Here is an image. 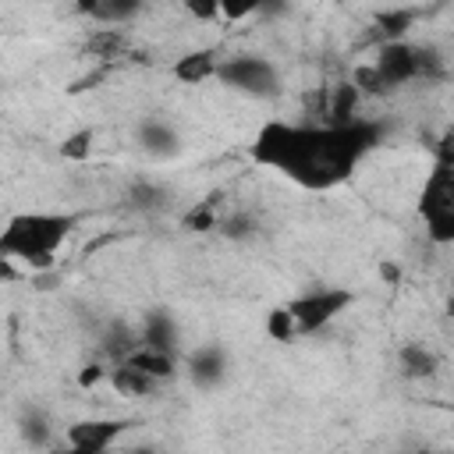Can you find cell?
<instances>
[{
	"instance_id": "1",
	"label": "cell",
	"mask_w": 454,
	"mask_h": 454,
	"mask_svg": "<svg viewBox=\"0 0 454 454\" xmlns=\"http://www.w3.org/2000/svg\"><path fill=\"white\" fill-rule=\"evenodd\" d=\"M383 135L387 124L376 117H358L351 124L266 121L255 131L248 156L305 192H330L355 177L358 163L383 142Z\"/></svg>"
},
{
	"instance_id": "2",
	"label": "cell",
	"mask_w": 454,
	"mask_h": 454,
	"mask_svg": "<svg viewBox=\"0 0 454 454\" xmlns=\"http://www.w3.org/2000/svg\"><path fill=\"white\" fill-rule=\"evenodd\" d=\"M82 223V213H57V209H28L14 213L0 231V255L4 262H21L28 270H50L64 241Z\"/></svg>"
},
{
	"instance_id": "3",
	"label": "cell",
	"mask_w": 454,
	"mask_h": 454,
	"mask_svg": "<svg viewBox=\"0 0 454 454\" xmlns=\"http://www.w3.org/2000/svg\"><path fill=\"white\" fill-rule=\"evenodd\" d=\"M415 213L433 245H454V128L440 138L429 174L419 188Z\"/></svg>"
},
{
	"instance_id": "4",
	"label": "cell",
	"mask_w": 454,
	"mask_h": 454,
	"mask_svg": "<svg viewBox=\"0 0 454 454\" xmlns=\"http://www.w3.org/2000/svg\"><path fill=\"white\" fill-rule=\"evenodd\" d=\"M372 67L380 71V78L390 92H397L401 85H411V82H443L447 78L443 53L429 43H411V39L376 46Z\"/></svg>"
},
{
	"instance_id": "5",
	"label": "cell",
	"mask_w": 454,
	"mask_h": 454,
	"mask_svg": "<svg viewBox=\"0 0 454 454\" xmlns=\"http://www.w3.org/2000/svg\"><path fill=\"white\" fill-rule=\"evenodd\" d=\"M216 82L231 92H241L248 99H277L280 96V71L270 57L259 53H234L223 57Z\"/></svg>"
},
{
	"instance_id": "6",
	"label": "cell",
	"mask_w": 454,
	"mask_h": 454,
	"mask_svg": "<svg viewBox=\"0 0 454 454\" xmlns=\"http://www.w3.org/2000/svg\"><path fill=\"white\" fill-rule=\"evenodd\" d=\"M351 301H355V294L348 287H309L287 301V312L298 326V337H305V333H319L326 323H333Z\"/></svg>"
},
{
	"instance_id": "7",
	"label": "cell",
	"mask_w": 454,
	"mask_h": 454,
	"mask_svg": "<svg viewBox=\"0 0 454 454\" xmlns=\"http://www.w3.org/2000/svg\"><path fill=\"white\" fill-rule=\"evenodd\" d=\"M135 422L131 419H78L64 429L67 447H82V450H99L106 454Z\"/></svg>"
},
{
	"instance_id": "8",
	"label": "cell",
	"mask_w": 454,
	"mask_h": 454,
	"mask_svg": "<svg viewBox=\"0 0 454 454\" xmlns=\"http://www.w3.org/2000/svg\"><path fill=\"white\" fill-rule=\"evenodd\" d=\"M227 351L220 344H202L188 355L184 369H188V380L199 387V390H216L223 380H227Z\"/></svg>"
},
{
	"instance_id": "9",
	"label": "cell",
	"mask_w": 454,
	"mask_h": 454,
	"mask_svg": "<svg viewBox=\"0 0 454 454\" xmlns=\"http://www.w3.org/2000/svg\"><path fill=\"white\" fill-rule=\"evenodd\" d=\"M220 64H223V57H220L213 46H202V50H188L184 57H177L174 67H170V74H174L177 82H184V85H202V82H209V78L216 82Z\"/></svg>"
},
{
	"instance_id": "10",
	"label": "cell",
	"mask_w": 454,
	"mask_h": 454,
	"mask_svg": "<svg viewBox=\"0 0 454 454\" xmlns=\"http://www.w3.org/2000/svg\"><path fill=\"white\" fill-rule=\"evenodd\" d=\"M138 340H142V348L177 355V323H174V316H170L167 309H149V312L142 316Z\"/></svg>"
},
{
	"instance_id": "11",
	"label": "cell",
	"mask_w": 454,
	"mask_h": 454,
	"mask_svg": "<svg viewBox=\"0 0 454 454\" xmlns=\"http://www.w3.org/2000/svg\"><path fill=\"white\" fill-rule=\"evenodd\" d=\"M138 145L153 156V160H167V156H174L177 153V145H181V135H177V128L174 124H167V121H160V117H145L142 124H138Z\"/></svg>"
},
{
	"instance_id": "12",
	"label": "cell",
	"mask_w": 454,
	"mask_h": 454,
	"mask_svg": "<svg viewBox=\"0 0 454 454\" xmlns=\"http://www.w3.org/2000/svg\"><path fill=\"white\" fill-rule=\"evenodd\" d=\"M78 14L99 21L103 28H121L142 14V4L138 0H92V4H78Z\"/></svg>"
},
{
	"instance_id": "13",
	"label": "cell",
	"mask_w": 454,
	"mask_h": 454,
	"mask_svg": "<svg viewBox=\"0 0 454 454\" xmlns=\"http://www.w3.org/2000/svg\"><path fill=\"white\" fill-rule=\"evenodd\" d=\"M362 99H365V96H362L351 82L333 85L330 96H326V106H323L326 124H351V121H358V103H362Z\"/></svg>"
},
{
	"instance_id": "14",
	"label": "cell",
	"mask_w": 454,
	"mask_h": 454,
	"mask_svg": "<svg viewBox=\"0 0 454 454\" xmlns=\"http://www.w3.org/2000/svg\"><path fill=\"white\" fill-rule=\"evenodd\" d=\"M103 355L114 362V365H121V362H128L138 348H142V340H138V330H131L128 323H121V319H114L110 326H106V333H103Z\"/></svg>"
},
{
	"instance_id": "15",
	"label": "cell",
	"mask_w": 454,
	"mask_h": 454,
	"mask_svg": "<svg viewBox=\"0 0 454 454\" xmlns=\"http://www.w3.org/2000/svg\"><path fill=\"white\" fill-rule=\"evenodd\" d=\"M422 18V7H390V11H376L372 14V25L380 28V46L383 43H397L404 39V32Z\"/></svg>"
},
{
	"instance_id": "16",
	"label": "cell",
	"mask_w": 454,
	"mask_h": 454,
	"mask_svg": "<svg viewBox=\"0 0 454 454\" xmlns=\"http://www.w3.org/2000/svg\"><path fill=\"white\" fill-rule=\"evenodd\" d=\"M397 362H401V372L411 376V380H429L440 369V358L426 344H415V340H408V344L397 348Z\"/></svg>"
},
{
	"instance_id": "17",
	"label": "cell",
	"mask_w": 454,
	"mask_h": 454,
	"mask_svg": "<svg viewBox=\"0 0 454 454\" xmlns=\"http://www.w3.org/2000/svg\"><path fill=\"white\" fill-rule=\"evenodd\" d=\"M106 380H110V387H114L117 394H124V397H149V394L160 387L153 376H145V372L131 369L128 362L110 365V369H106Z\"/></svg>"
},
{
	"instance_id": "18",
	"label": "cell",
	"mask_w": 454,
	"mask_h": 454,
	"mask_svg": "<svg viewBox=\"0 0 454 454\" xmlns=\"http://www.w3.org/2000/svg\"><path fill=\"white\" fill-rule=\"evenodd\" d=\"M128 365L138 369V372H145V376H153L156 383H163V380H170V376L177 372V355L153 351V348H138V351L128 358Z\"/></svg>"
},
{
	"instance_id": "19",
	"label": "cell",
	"mask_w": 454,
	"mask_h": 454,
	"mask_svg": "<svg viewBox=\"0 0 454 454\" xmlns=\"http://www.w3.org/2000/svg\"><path fill=\"white\" fill-rule=\"evenodd\" d=\"M128 206L138 209V213H163V209L170 206V192H167L163 184L142 177V181H135V184L128 188Z\"/></svg>"
},
{
	"instance_id": "20",
	"label": "cell",
	"mask_w": 454,
	"mask_h": 454,
	"mask_svg": "<svg viewBox=\"0 0 454 454\" xmlns=\"http://www.w3.org/2000/svg\"><path fill=\"white\" fill-rule=\"evenodd\" d=\"M18 426H21V436H25L28 447H50L53 443V422H50L46 411L25 408L21 419H18Z\"/></svg>"
},
{
	"instance_id": "21",
	"label": "cell",
	"mask_w": 454,
	"mask_h": 454,
	"mask_svg": "<svg viewBox=\"0 0 454 454\" xmlns=\"http://www.w3.org/2000/svg\"><path fill=\"white\" fill-rule=\"evenodd\" d=\"M85 50H89L92 57H99V60L117 57V53L124 50V28H96V32L89 35Z\"/></svg>"
},
{
	"instance_id": "22",
	"label": "cell",
	"mask_w": 454,
	"mask_h": 454,
	"mask_svg": "<svg viewBox=\"0 0 454 454\" xmlns=\"http://www.w3.org/2000/svg\"><path fill=\"white\" fill-rule=\"evenodd\" d=\"M351 85H355L362 96H372V99L390 96V89L383 85V78H380V71H376L372 64H358V67L351 71Z\"/></svg>"
},
{
	"instance_id": "23",
	"label": "cell",
	"mask_w": 454,
	"mask_h": 454,
	"mask_svg": "<svg viewBox=\"0 0 454 454\" xmlns=\"http://www.w3.org/2000/svg\"><path fill=\"white\" fill-rule=\"evenodd\" d=\"M188 231H213V227H220V216H216V202L209 199V202H202V206H192L188 213H184V220H181Z\"/></svg>"
},
{
	"instance_id": "24",
	"label": "cell",
	"mask_w": 454,
	"mask_h": 454,
	"mask_svg": "<svg viewBox=\"0 0 454 454\" xmlns=\"http://www.w3.org/2000/svg\"><path fill=\"white\" fill-rule=\"evenodd\" d=\"M255 216L252 213H231V216H220V231L234 241H245V238H255Z\"/></svg>"
},
{
	"instance_id": "25",
	"label": "cell",
	"mask_w": 454,
	"mask_h": 454,
	"mask_svg": "<svg viewBox=\"0 0 454 454\" xmlns=\"http://www.w3.org/2000/svg\"><path fill=\"white\" fill-rule=\"evenodd\" d=\"M266 333H270L273 340H291V337H298V326H294L287 305H277V309L266 316Z\"/></svg>"
},
{
	"instance_id": "26",
	"label": "cell",
	"mask_w": 454,
	"mask_h": 454,
	"mask_svg": "<svg viewBox=\"0 0 454 454\" xmlns=\"http://www.w3.org/2000/svg\"><path fill=\"white\" fill-rule=\"evenodd\" d=\"M89 149H92V131L85 128V131H74V135H67V138H64L60 156H67V160H85V156H89Z\"/></svg>"
},
{
	"instance_id": "27",
	"label": "cell",
	"mask_w": 454,
	"mask_h": 454,
	"mask_svg": "<svg viewBox=\"0 0 454 454\" xmlns=\"http://www.w3.org/2000/svg\"><path fill=\"white\" fill-rule=\"evenodd\" d=\"M184 11L192 14V18H199V21H213V18H220V4H195V0H188L184 4Z\"/></svg>"
},
{
	"instance_id": "28",
	"label": "cell",
	"mask_w": 454,
	"mask_h": 454,
	"mask_svg": "<svg viewBox=\"0 0 454 454\" xmlns=\"http://www.w3.org/2000/svg\"><path fill=\"white\" fill-rule=\"evenodd\" d=\"M57 454H99V450H82V447H60Z\"/></svg>"
},
{
	"instance_id": "29",
	"label": "cell",
	"mask_w": 454,
	"mask_h": 454,
	"mask_svg": "<svg viewBox=\"0 0 454 454\" xmlns=\"http://www.w3.org/2000/svg\"><path fill=\"white\" fill-rule=\"evenodd\" d=\"M124 454H156V447H131V450H124Z\"/></svg>"
},
{
	"instance_id": "30",
	"label": "cell",
	"mask_w": 454,
	"mask_h": 454,
	"mask_svg": "<svg viewBox=\"0 0 454 454\" xmlns=\"http://www.w3.org/2000/svg\"><path fill=\"white\" fill-rule=\"evenodd\" d=\"M447 312H450V319H454V294H450V301H447Z\"/></svg>"
}]
</instances>
